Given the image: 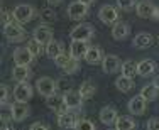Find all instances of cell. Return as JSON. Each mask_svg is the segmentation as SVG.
<instances>
[{
    "label": "cell",
    "mask_w": 159,
    "mask_h": 130,
    "mask_svg": "<svg viewBox=\"0 0 159 130\" xmlns=\"http://www.w3.org/2000/svg\"><path fill=\"white\" fill-rule=\"evenodd\" d=\"M3 36L9 41H12V43H20V41H24L27 37V32L20 27V24L9 22V24L3 25Z\"/></svg>",
    "instance_id": "6da1fadb"
},
{
    "label": "cell",
    "mask_w": 159,
    "mask_h": 130,
    "mask_svg": "<svg viewBox=\"0 0 159 130\" xmlns=\"http://www.w3.org/2000/svg\"><path fill=\"white\" fill-rule=\"evenodd\" d=\"M36 90L39 91L43 96H52V95H56V81L51 78H48V76H44V78H39L36 83Z\"/></svg>",
    "instance_id": "7a4b0ae2"
},
{
    "label": "cell",
    "mask_w": 159,
    "mask_h": 130,
    "mask_svg": "<svg viewBox=\"0 0 159 130\" xmlns=\"http://www.w3.org/2000/svg\"><path fill=\"white\" fill-rule=\"evenodd\" d=\"M34 17V7L27 5V3H20L14 9V19L20 24H27L29 20Z\"/></svg>",
    "instance_id": "3957f363"
},
{
    "label": "cell",
    "mask_w": 159,
    "mask_h": 130,
    "mask_svg": "<svg viewBox=\"0 0 159 130\" xmlns=\"http://www.w3.org/2000/svg\"><path fill=\"white\" fill-rule=\"evenodd\" d=\"M93 27L90 24H78L76 27L71 30V39L73 41H86L88 43V39L93 36Z\"/></svg>",
    "instance_id": "277c9868"
},
{
    "label": "cell",
    "mask_w": 159,
    "mask_h": 130,
    "mask_svg": "<svg viewBox=\"0 0 159 130\" xmlns=\"http://www.w3.org/2000/svg\"><path fill=\"white\" fill-rule=\"evenodd\" d=\"M31 96H32V86L27 81L17 83V86L14 88V98H16V101L25 103L31 100Z\"/></svg>",
    "instance_id": "5b68a950"
},
{
    "label": "cell",
    "mask_w": 159,
    "mask_h": 130,
    "mask_svg": "<svg viewBox=\"0 0 159 130\" xmlns=\"http://www.w3.org/2000/svg\"><path fill=\"white\" fill-rule=\"evenodd\" d=\"M98 17H100V20L103 24L110 25V24H115V20L119 19V12H117V9L113 5H103L98 10Z\"/></svg>",
    "instance_id": "8992f818"
},
{
    "label": "cell",
    "mask_w": 159,
    "mask_h": 130,
    "mask_svg": "<svg viewBox=\"0 0 159 130\" xmlns=\"http://www.w3.org/2000/svg\"><path fill=\"white\" fill-rule=\"evenodd\" d=\"M102 68H103V71L107 73V74H113V73H117L119 69H122V64H120L119 56L107 54L103 58V61H102Z\"/></svg>",
    "instance_id": "52a82bcc"
},
{
    "label": "cell",
    "mask_w": 159,
    "mask_h": 130,
    "mask_svg": "<svg viewBox=\"0 0 159 130\" xmlns=\"http://www.w3.org/2000/svg\"><path fill=\"white\" fill-rule=\"evenodd\" d=\"M86 14H88V5L81 3L80 0L71 2L70 7H68V15H70V19H73V20H80V19H83Z\"/></svg>",
    "instance_id": "ba28073f"
},
{
    "label": "cell",
    "mask_w": 159,
    "mask_h": 130,
    "mask_svg": "<svg viewBox=\"0 0 159 130\" xmlns=\"http://www.w3.org/2000/svg\"><path fill=\"white\" fill-rule=\"evenodd\" d=\"M12 58H14V63H17V66H29L32 63L34 56L31 54V51L27 47H17L14 51Z\"/></svg>",
    "instance_id": "9c48e42d"
},
{
    "label": "cell",
    "mask_w": 159,
    "mask_h": 130,
    "mask_svg": "<svg viewBox=\"0 0 159 130\" xmlns=\"http://www.w3.org/2000/svg\"><path fill=\"white\" fill-rule=\"evenodd\" d=\"M29 106L27 103H20V101H16L12 106H10V117L14 118L16 122H22L29 117Z\"/></svg>",
    "instance_id": "30bf717a"
},
{
    "label": "cell",
    "mask_w": 159,
    "mask_h": 130,
    "mask_svg": "<svg viewBox=\"0 0 159 130\" xmlns=\"http://www.w3.org/2000/svg\"><path fill=\"white\" fill-rule=\"evenodd\" d=\"M156 12V5H154L151 0H141V2L135 5V14L142 19H151Z\"/></svg>",
    "instance_id": "8fae6325"
},
{
    "label": "cell",
    "mask_w": 159,
    "mask_h": 130,
    "mask_svg": "<svg viewBox=\"0 0 159 130\" xmlns=\"http://www.w3.org/2000/svg\"><path fill=\"white\" fill-rule=\"evenodd\" d=\"M34 39L39 41L43 46H48L51 41H54V39H52V30H51V27H48L46 24L36 27V30H34Z\"/></svg>",
    "instance_id": "7c38bea8"
},
{
    "label": "cell",
    "mask_w": 159,
    "mask_h": 130,
    "mask_svg": "<svg viewBox=\"0 0 159 130\" xmlns=\"http://www.w3.org/2000/svg\"><path fill=\"white\" fill-rule=\"evenodd\" d=\"M90 46L86 41H73L70 46V56L75 59H80V58H85L86 52H88Z\"/></svg>",
    "instance_id": "4fadbf2b"
},
{
    "label": "cell",
    "mask_w": 159,
    "mask_h": 130,
    "mask_svg": "<svg viewBox=\"0 0 159 130\" xmlns=\"http://www.w3.org/2000/svg\"><path fill=\"white\" fill-rule=\"evenodd\" d=\"M146 98L142 96V95H137V96H134L130 101H129V112L132 113V115H142L144 112H146Z\"/></svg>",
    "instance_id": "5bb4252c"
},
{
    "label": "cell",
    "mask_w": 159,
    "mask_h": 130,
    "mask_svg": "<svg viewBox=\"0 0 159 130\" xmlns=\"http://www.w3.org/2000/svg\"><path fill=\"white\" fill-rule=\"evenodd\" d=\"M63 100L64 103H66L68 108H80V105H81V95H80V91H66V93L63 95Z\"/></svg>",
    "instance_id": "9a60e30c"
},
{
    "label": "cell",
    "mask_w": 159,
    "mask_h": 130,
    "mask_svg": "<svg viewBox=\"0 0 159 130\" xmlns=\"http://www.w3.org/2000/svg\"><path fill=\"white\" fill-rule=\"evenodd\" d=\"M48 106L51 110H54V112H58V115L66 113V110H68V106H66V103H64L63 96H58V95H52V96L48 98Z\"/></svg>",
    "instance_id": "2e32d148"
},
{
    "label": "cell",
    "mask_w": 159,
    "mask_h": 130,
    "mask_svg": "<svg viewBox=\"0 0 159 130\" xmlns=\"http://www.w3.org/2000/svg\"><path fill=\"white\" fill-rule=\"evenodd\" d=\"M117 110L113 108V106H103V108L100 110V120H102V123H105V125H112V123H115L117 122Z\"/></svg>",
    "instance_id": "e0dca14e"
},
{
    "label": "cell",
    "mask_w": 159,
    "mask_h": 130,
    "mask_svg": "<svg viewBox=\"0 0 159 130\" xmlns=\"http://www.w3.org/2000/svg\"><path fill=\"white\" fill-rule=\"evenodd\" d=\"M78 123L76 117L73 115V113H61V115H58V125L61 128H75Z\"/></svg>",
    "instance_id": "ac0fdd59"
},
{
    "label": "cell",
    "mask_w": 159,
    "mask_h": 130,
    "mask_svg": "<svg viewBox=\"0 0 159 130\" xmlns=\"http://www.w3.org/2000/svg\"><path fill=\"white\" fill-rule=\"evenodd\" d=\"M151 44H152V36L149 32H139L134 37V47H137V49H146Z\"/></svg>",
    "instance_id": "d6986e66"
},
{
    "label": "cell",
    "mask_w": 159,
    "mask_h": 130,
    "mask_svg": "<svg viewBox=\"0 0 159 130\" xmlns=\"http://www.w3.org/2000/svg\"><path fill=\"white\" fill-rule=\"evenodd\" d=\"M156 71V63L152 59H144L141 63H137V74L141 76H149Z\"/></svg>",
    "instance_id": "ffe728a7"
},
{
    "label": "cell",
    "mask_w": 159,
    "mask_h": 130,
    "mask_svg": "<svg viewBox=\"0 0 159 130\" xmlns=\"http://www.w3.org/2000/svg\"><path fill=\"white\" fill-rule=\"evenodd\" d=\"M129 30H130V27H129L125 22H117L112 29V36H113V39H117V41H124L129 36Z\"/></svg>",
    "instance_id": "44dd1931"
},
{
    "label": "cell",
    "mask_w": 159,
    "mask_h": 130,
    "mask_svg": "<svg viewBox=\"0 0 159 130\" xmlns=\"http://www.w3.org/2000/svg\"><path fill=\"white\" fill-rule=\"evenodd\" d=\"M29 74H31V71H29L27 66H17V64H16V66H14V69H12V76H14V79H16L17 83L27 81Z\"/></svg>",
    "instance_id": "7402d4cb"
},
{
    "label": "cell",
    "mask_w": 159,
    "mask_h": 130,
    "mask_svg": "<svg viewBox=\"0 0 159 130\" xmlns=\"http://www.w3.org/2000/svg\"><path fill=\"white\" fill-rule=\"evenodd\" d=\"M102 58H103V51H102L100 47H97V46L90 47V49H88V52H86V56H85L86 63H90V64H97V63H100Z\"/></svg>",
    "instance_id": "603a6c76"
},
{
    "label": "cell",
    "mask_w": 159,
    "mask_h": 130,
    "mask_svg": "<svg viewBox=\"0 0 159 130\" xmlns=\"http://www.w3.org/2000/svg\"><path fill=\"white\" fill-rule=\"evenodd\" d=\"M78 91H80V95H81V98H83V100H88V98H92L93 95H95L97 86L93 85L92 81H83Z\"/></svg>",
    "instance_id": "cb8c5ba5"
},
{
    "label": "cell",
    "mask_w": 159,
    "mask_h": 130,
    "mask_svg": "<svg viewBox=\"0 0 159 130\" xmlns=\"http://www.w3.org/2000/svg\"><path fill=\"white\" fill-rule=\"evenodd\" d=\"M115 86L119 91H122V93H127V91H132L134 90V81H132L130 78H125V76H120V78H117L115 81Z\"/></svg>",
    "instance_id": "d4e9b609"
},
{
    "label": "cell",
    "mask_w": 159,
    "mask_h": 130,
    "mask_svg": "<svg viewBox=\"0 0 159 130\" xmlns=\"http://www.w3.org/2000/svg\"><path fill=\"white\" fill-rule=\"evenodd\" d=\"M115 128L117 130H134L135 128V122L130 117H119L115 122Z\"/></svg>",
    "instance_id": "484cf974"
},
{
    "label": "cell",
    "mask_w": 159,
    "mask_h": 130,
    "mask_svg": "<svg viewBox=\"0 0 159 130\" xmlns=\"http://www.w3.org/2000/svg\"><path fill=\"white\" fill-rule=\"evenodd\" d=\"M46 52H48L49 58H52V59H56L58 56H61L63 54V46H61V43H58V41H51V43L46 46Z\"/></svg>",
    "instance_id": "4316f807"
},
{
    "label": "cell",
    "mask_w": 159,
    "mask_h": 130,
    "mask_svg": "<svg viewBox=\"0 0 159 130\" xmlns=\"http://www.w3.org/2000/svg\"><path fill=\"white\" fill-rule=\"evenodd\" d=\"M135 74H137V63H134V61H125V63H122V76L132 79Z\"/></svg>",
    "instance_id": "83f0119b"
},
{
    "label": "cell",
    "mask_w": 159,
    "mask_h": 130,
    "mask_svg": "<svg viewBox=\"0 0 159 130\" xmlns=\"http://www.w3.org/2000/svg\"><path fill=\"white\" fill-rule=\"evenodd\" d=\"M141 95L147 101H152V100H156V96H157V88L154 85H146L141 90Z\"/></svg>",
    "instance_id": "f1b7e54d"
},
{
    "label": "cell",
    "mask_w": 159,
    "mask_h": 130,
    "mask_svg": "<svg viewBox=\"0 0 159 130\" xmlns=\"http://www.w3.org/2000/svg\"><path fill=\"white\" fill-rule=\"evenodd\" d=\"M27 49L31 51V54L36 58V56H39L41 52H43V44L39 43V41H36V39H31L27 43Z\"/></svg>",
    "instance_id": "f546056e"
},
{
    "label": "cell",
    "mask_w": 159,
    "mask_h": 130,
    "mask_svg": "<svg viewBox=\"0 0 159 130\" xmlns=\"http://www.w3.org/2000/svg\"><path fill=\"white\" fill-rule=\"evenodd\" d=\"M41 19H43V22H54L56 20V12L52 9H43Z\"/></svg>",
    "instance_id": "4dcf8cb0"
},
{
    "label": "cell",
    "mask_w": 159,
    "mask_h": 130,
    "mask_svg": "<svg viewBox=\"0 0 159 130\" xmlns=\"http://www.w3.org/2000/svg\"><path fill=\"white\" fill-rule=\"evenodd\" d=\"M117 7L129 12V10H132L135 7V0H117Z\"/></svg>",
    "instance_id": "1f68e13d"
},
{
    "label": "cell",
    "mask_w": 159,
    "mask_h": 130,
    "mask_svg": "<svg viewBox=\"0 0 159 130\" xmlns=\"http://www.w3.org/2000/svg\"><path fill=\"white\" fill-rule=\"evenodd\" d=\"M75 130H95V125H93V122L85 120V118H83V120H78Z\"/></svg>",
    "instance_id": "d6a6232c"
},
{
    "label": "cell",
    "mask_w": 159,
    "mask_h": 130,
    "mask_svg": "<svg viewBox=\"0 0 159 130\" xmlns=\"http://www.w3.org/2000/svg\"><path fill=\"white\" fill-rule=\"evenodd\" d=\"M78 59H75V58H71V61L66 64V66L63 68V71L66 73V74H71V73H75V71H78Z\"/></svg>",
    "instance_id": "836d02e7"
},
{
    "label": "cell",
    "mask_w": 159,
    "mask_h": 130,
    "mask_svg": "<svg viewBox=\"0 0 159 130\" xmlns=\"http://www.w3.org/2000/svg\"><path fill=\"white\" fill-rule=\"evenodd\" d=\"M54 61H56V66H59V68L63 69V68L71 61V56H70V54H64V52H63V54H61V56H58V58H56Z\"/></svg>",
    "instance_id": "e575fe53"
},
{
    "label": "cell",
    "mask_w": 159,
    "mask_h": 130,
    "mask_svg": "<svg viewBox=\"0 0 159 130\" xmlns=\"http://www.w3.org/2000/svg\"><path fill=\"white\" fill-rule=\"evenodd\" d=\"M146 128L147 130H159V118H149Z\"/></svg>",
    "instance_id": "d590c367"
},
{
    "label": "cell",
    "mask_w": 159,
    "mask_h": 130,
    "mask_svg": "<svg viewBox=\"0 0 159 130\" xmlns=\"http://www.w3.org/2000/svg\"><path fill=\"white\" fill-rule=\"evenodd\" d=\"M0 90H2V96H0V101H2V105H5L7 103V98H9V88L5 85L0 86Z\"/></svg>",
    "instance_id": "8d00e7d4"
},
{
    "label": "cell",
    "mask_w": 159,
    "mask_h": 130,
    "mask_svg": "<svg viewBox=\"0 0 159 130\" xmlns=\"http://www.w3.org/2000/svg\"><path fill=\"white\" fill-rule=\"evenodd\" d=\"M29 130H49V128H48L44 123H41V122H37V123H32V125H31V128H29Z\"/></svg>",
    "instance_id": "74e56055"
},
{
    "label": "cell",
    "mask_w": 159,
    "mask_h": 130,
    "mask_svg": "<svg viewBox=\"0 0 159 130\" xmlns=\"http://www.w3.org/2000/svg\"><path fill=\"white\" fill-rule=\"evenodd\" d=\"M48 3H51V5H58V3H61L63 0H46Z\"/></svg>",
    "instance_id": "f35d334b"
},
{
    "label": "cell",
    "mask_w": 159,
    "mask_h": 130,
    "mask_svg": "<svg viewBox=\"0 0 159 130\" xmlns=\"http://www.w3.org/2000/svg\"><path fill=\"white\" fill-rule=\"evenodd\" d=\"M80 2H81V3H85V5H92V3L95 2V0H80Z\"/></svg>",
    "instance_id": "ab89813d"
},
{
    "label": "cell",
    "mask_w": 159,
    "mask_h": 130,
    "mask_svg": "<svg viewBox=\"0 0 159 130\" xmlns=\"http://www.w3.org/2000/svg\"><path fill=\"white\" fill-rule=\"evenodd\" d=\"M152 85H154V86H156L157 90H159V74L156 76V79H154V83H152Z\"/></svg>",
    "instance_id": "60d3db41"
},
{
    "label": "cell",
    "mask_w": 159,
    "mask_h": 130,
    "mask_svg": "<svg viewBox=\"0 0 159 130\" xmlns=\"http://www.w3.org/2000/svg\"><path fill=\"white\" fill-rule=\"evenodd\" d=\"M152 19H159V7H156V12H154Z\"/></svg>",
    "instance_id": "b9f144b4"
},
{
    "label": "cell",
    "mask_w": 159,
    "mask_h": 130,
    "mask_svg": "<svg viewBox=\"0 0 159 130\" xmlns=\"http://www.w3.org/2000/svg\"><path fill=\"white\" fill-rule=\"evenodd\" d=\"M2 130H10V128H2Z\"/></svg>",
    "instance_id": "7bdbcfd3"
},
{
    "label": "cell",
    "mask_w": 159,
    "mask_h": 130,
    "mask_svg": "<svg viewBox=\"0 0 159 130\" xmlns=\"http://www.w3.org/2000/svg\"><path fill=\"white\" fill-rule=\"evenodd\" d=\"M110 130H117V128H110Z\"/></svg>",
    "instance_id": "ee69618b"
}]
</instances>
